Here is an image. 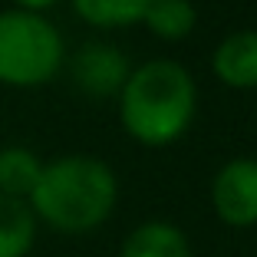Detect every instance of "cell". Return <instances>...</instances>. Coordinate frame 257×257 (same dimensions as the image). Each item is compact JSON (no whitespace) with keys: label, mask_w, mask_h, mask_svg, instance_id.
<instances>
[{"label":"cell","mask_w":257,"mask_h":257,"mask_svg":"<svg viewBox=\"0 0 257 257\" xmlns=\"http://www.w3.org/2000/svg\"><path fill=\"white\" fill-rule=\"evenodd\" d=\"M211 208L227 227L257 224V159H231L211 182Z\"/></svg>","instance_id":"cell-4"},{"label":"cell","mask_w":257,"mask_h":257,"mask_svg":"<svg viewBox=\"0 0 257 257\" xmlns=\"http://www.w3.org/2000/svg\"><path fill=\"white\" fill-rule=\"evenodd\" d=\"M69 73H73V83L83 96L92 99H109L119 96L122 86H125L128 73V56L122 53L119 46L112 43H86L79 46L69 60Z\"/></svg>","instance_id":"cell-5"},{"label":"cell","mask_w":257,"mask_h":257,"mask_svg":"<svg viewBox=\"0 0 257 257\" xmlns=\"http://www.w3.org/2000/svg\"><path fill=\"white\" fill-rule=\"evenodd\" d=\"M142 23L165 43H182L198 27V7L191 0H149Z\"/></svg>","instance_id":"cell-10"},{"label":"cell","mask_w":257,"mask_h":257,"mask_svg":"<svg viewBox=\"0 0 257 257\" xmlns=\"http://www.w3.org/2000/svg\"><path fill=\"white\" fill-rule=\"evenodd\" d=\"M17 10H27V14H46L50 7H56L60 0H10Z\"/></svg>","instance_id":"cell-12"},{"label":"cell","mask_w":257,"mask_h":257,"mask_svg":"<svg viewBox=\"0 0 257 257\" xmlns=\"http://www.w3.org/2000/svg\"><path fill=\"white\" fill-rule=\"evenodd\" d=\"M119 201V178L96 155H60L43 162L40 182L27 204L40 224L56 234H89L102 227Z\"/></svg>","instance_id":"cell-1"},{"label":"cell","mask_w":257,"mask_h":257,"mask_svg":"<svg viewBox=\"0 0 257 257\" xmlns=\"http://www.w3.org/2000/svg\"><path fill=\"white\" fill-rule=\"evenodd\" d=\"M198 112V86L175 60L132 66L119 92V122L145 149H165L191 128Z\"/></svg>","instance_id":"cell-2"},{"label":"cell","mask_w":257,"mask_h":257,"mask_svg":"<svg viewBox=\"0 0 257 257\" xmlns=\"http://www.w3.org/2000/svg\"><path fill=\"white\" fill-rule=\"evenodd\" d=\"M119 257H191V244L172 221H145L128 231Z\"/></svg>","instance_id":"cell-7"},{"label":"cell","mask_w":257,"mask_h":257,"mask_svg":"<svg viewBox=\"0 0 257 257\" xmlns=\"http://www.w3.org/2000/svg\"><path fill=\"white\" fill-rule=\"evenodd\" d=\"M37 214L20 198L0 195V257H27L37 244Z\"/></svg>","instance_id":"cell-8"},{"label":"cell","mask_w":257,"mask_h":257,"mask_svg":"<svg viewBox=\"0 0 257 257\" xmlns=\"http://www.w3.org/2000/svg\"><path fill=\"white\" fill-rule=\"evenodd\" d=\"M73 14L89 27L99 30H115V27H132L142 23L149 0H69Z\"/></svg>","instance_id":"cell-11"},{"label":"cell","mask_w":257,"mask_h":257,"mask_svg":"<svg viewBox=\"0 0 257 257\" xmlns=\"http://www.w3.org/2000/svg\"><path fill=\"white\" fill-rule=\"evenodd\" d=\"M66 63V43L46 14L0 10V86L40 89Z\"/></svg>","instance_id":"cell-3"},{"label":"cell","mask_w":257,"mask_h":257,"mask_svg":"<svg viewBox=\"0 0 257 257\" xmlns=\"http://www.w3.org/2000/svg\"><path fill=\"white\" fill-rule=\"evenodd\" d=\"M211 73L227 89H257V30L227 33L211 53Z\"/></svg>","instance_id":"cell-6"},{"label":"cell","mask_w":257,"mask_h":257,"mask_svg":"<svg viewBox=\"0 0 257 257\" xmlns=\"http://www.w3.org/2000/svg\"><path fill=\"white\" fill-rule=\"evenodd\" d=\"M40 172H43V159L37 152L23 149V145L0 149V195L27 201L40 182Z\"/></svg>","instance_id":"cell-9"}]
</instances>
